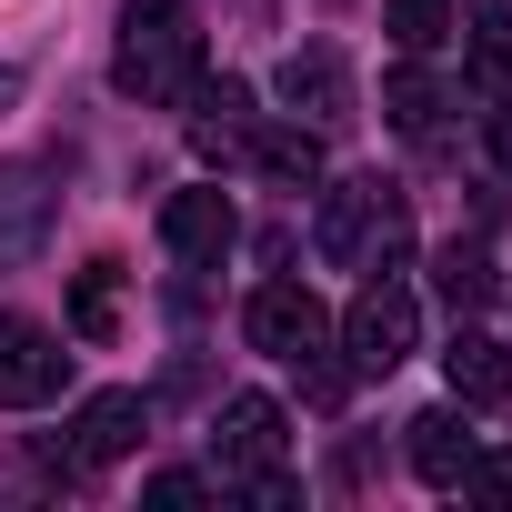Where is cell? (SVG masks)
I'll return each instance as SVG.
<instances>
[{"instance_id": "1", "label": "cell", "mask_w": 512, "mask_h": 512, "mask_svg": "<svg viewBox=\"0 0 512 512\" xmlns=\"http://www.w3.org/2000/svg\"><path fill=\"white\" fill-rule=\"evenodd\" d=\"M111 81H121L141 111L191 101V81H201V21L181 11V0H121V51H111Z\"/></svg>"}, {"instance_id": "2", "label": "cell", "mask_w": 512, "mask_h": 512, "mask_svg": "<svg viewBox=\"0 0 512 512\" xmlns=\"http://www.w3.org/2000/svg\"><path fill=\"white\" fill-rule=\"evenodd\" d=\"M412 342H422V302H412V282H402V272L362 282L352 312H342V362H352V372H402Z\"/></svg>"}, {"instance_id": "3", "label": "cell", "mask_w": 512, "mask_h": 512, "mask_svg": "<svg viewBox=\"0 0 512 512\" xmlns=\"http://www.w3.org/2000/svg\"><path fill=\"white\" fill-rule=\"evenodd\" d=\"M241 332H251V352H272V362H312V352H332V312H322L312 282H262V292L241 302Z\"/></svg>"}, {"instance_id": "4", "label": "cell", "mask_w": 512, "mask_h": 512, "mask_svg": "<svg viewBox=\"0 0 512 512\" xmlns=\"http://www.w3.org/2000/svg\"><path fill=\"white\" fill-rule=\"evenodd\" d=\"M61 382H71L61 332L31 322V312H0V412H31V402H51Z\"/></svg>"}, {"instance_id": "5", "label": "cell", "mask_w": 512, "mask_h": 512, "mask_svg": "<svg viewBox=\"0 0 512 512\" xmlns=\"http://www.w3.org/2000/svg\"><path fill=\"white\" fill-rule=\"evenodd\" d=\"M372 231H382V241H402V191H392V181H342V191L322 201V221H312L322 262H362Z\"/></svg>"}, {"instance_id": "6", "label": "cell", "mask_w": 512, "mask_h": 512, "mask_svg": "<svg viewBox=\"0 0 512 512\" xmlns=\"http://www.w3.org/2000/svg\"><path fill=\"white\" fill-rule=\"evenodd\" d=\"M272 81H282V101H292L312 131H342V121H352V61H342L332 41L282 51V71H272Z\"/></svg>"}, {"instance_id": "7", "label": "cell", "mask_w": 512, "mask_h": 512, "mask_svg": "<svg viewBox=\"0 0 512 512\" xmlns=\"http://www.w3.org/2000/svg\"><path fill=\"white\" fill-rule=\"evenodd\" d=\"M282 432H292V422H282L272 392H231L221 422H211V452H221V472L251 482V472H272V462H282Z\"/></svg>"}, {"instance_id": "8", "label": "cell", "mask_w": 512, "mask_h": 512, "mask_svg": "<svg viewBox=\"0 0 512 512\" xmlns=\"http://www.w3.org/2000/svg\"><path fill=\"white\" fill-rule=\"evenodd\" d=\"M141 432H151V402L141 392H91L81 412H71V452H81V472H101V462H131L141 452Z\"/></svg>"}, {"instance_id": "9", "label": "cell", "mask_w": 512, "mask_h": 512, "mask_svg": "<svg viewBox=\"0 0 512 512\" xmlns=\"http://www.w3.org/2000/svg\"><path fill=\"white\" fill-rule=\"evenodd\" d=\"M161 241L181 251V262H221V251L241 241V211H231V191H221V181H201V191H171V201H161Z\"/></svg>"}, {"instance_id": "10", "label": "cell", "mask_w": 512, "mask_h": 512, "mask_svg": "<svg viewBox=\"0 0 512 512\" xmlns=\"http://www.w3.org/2000/svg\"><path fill=\"white\" fill-rule=\"evenodd\" d=\"M51 211H61V191L41 161H0V262H31L51 241Z\"/></svg>"}, {"instance_id": "11", "label": "cell", "mask_w": 512, "mask_h": 512, "mask_svg": "<svg viewBox=\"0 0 512 512\" xmlns=\"http://www.w3.org/2000/svg\"><path fill=\"white\" fill-rule=\"evenodd\" d=\"M402 432H412V472H422L432 492H452V482H462V462L482 452V442H472V422H462V402H432V412H412Z\"/></svg>"}, {"instance_id": "12", "label": "cell", "mask_w": 512, "mask_h": 512, "mask_svg": "<svg viewBox=\"0 0 512 512\" xmlns=\"http://www.w3.org/2000/svg\"><path fill=\"white\" fill-rule=\"evenodd\" d=\"M442 382H452V402H462V412H492V402H512V352H502L492 332H452Z\"/></svg>"}, {"instance_id": "13", "label": "cell", "mask_w": 512, "mask_h": 512, "mask_svg": "<svg viewBox=\"0 0 512 512\" xmlns=\"http://www.w3.org/2000/svg\"><path fill=\"white\" fill-rule=\"evenodd\" d=\"M241 161L262 171V181H282V191H312V181H322V131H312V121H272V131L251 121Z\"/></svg>"}, {"instance_id": "14", "label": "cell", "mask_w": 512, "mask_h": 512, "mask_svg": "<svg viewBox=\"0 0 512 512\" xmlns=\"http://www.w3.org/2000/svg\"><path fill=\"white\" fill-rule=\"evenodd\" d=\"M191 141H201L211 161H231V151L251 141V81H231V71L211 81V71H201V81H191Z\"/></svg>"}, {"instance_id": "15", "label": "cell", "mask_w": 512, "mask_h": 512, "mask_svg": "<svg viewBox=\"0 0 512 512\" xmlns=\"http://www.w3.org/2000/svg\"><path fill=\"white\" fill-rule=\"evenodd\" d=\"M382 111H392V131H402V141H432V121H442V91H432L422 51H402V71L382 81Z\"/></svg>"}, {"instance_id": "16", "label": "cell", "mask_w": 512, "mask_h": 512, "mask_svg": "<svg viewBox=\"0 0 512 512\" xmlns=\"http://www.w3.org/2000/svg\"><path fill=\"white\" fill-rule=\"evenodd\" d=\"M111 322H121V262H91L71 282V332L81 342H111Z\"/></svg>"}, {"instance_id": "17", "label": "cell", "mask_w": 512, "mask_h": 512, "mask_svg": "<svg viewBox=\"0 0 512 512\" xmlns=\"http://www.w3.org/2000/svg\"><path fill=\"white\" fill-rule=\"evenodd\" d=\"M452 11H462V0H392L382 21H392L402 51H442V41H452Z\"/></svg>"}, {"instance_id": "18", "label": "cell", "mask_w": 512, "mask_h": 512, "mask_svg": "<svg viewBox=\"0 0 512 512\" xmlns=\"http://www.w3.org/2000/svg\"><path fill=\"white\" fill-rule=\"evenodd\" d=\"M432 272H442V292H452V302H492V262H482V251H462V241H452Z\"/></svg>"}, {"instance_id": "19", "label": "cell", "mask_w": 512, "mask_h": 512, "mask_svg": "<svg viewBox=\"0 0 512 512\" xmlns=\"http://www.w3.org/2000/svg\"><path fill=\"white\" fill-rule=\"evenodd\" d=\"M452 492H472V502H512V452H472Z\"/></svg>"}, {"instance_id": "20", "label": "cell", "mask_w": 512, "mask_h": 512, "mask_svg": "<svg viewBox=\"0 0 512 512\" xmlns=\"http://www.w3.org/2000/svg\"><path fill=\"white\" fill-rule=\"evenodd\" d=\"M141 502H161V512H191V502H211V482H201V472H151V482H141Z\"/></svg>"}, {"instance_id": "21", "label": "cell", "mask_w": 512, "mask_h": 512, "mask_svg": "<svg viewBox=\"0 0 512 512\" xmlns=\"http://www.w3.org/2000/svg\"><path fill=\"white\" fill-rule=\"evenodd\" d=\"M492 161H502V171H512V101H502V111H492Z\"/></svg>"}, {"instance_id": "22", "label": "cell", "mask_w": 512, "mask_h": 512, "mask_svg": "<svg viewBox=\"0 0 512 512\" xmlns=\"http://www.w3.org/2000/svg\"><path fill=\"white\" fill-rule=\"evenodd\" d=\"M11 101H21V71H11V61H0V111H11Z\"/></svg>"}]
</instances>
